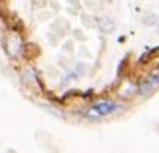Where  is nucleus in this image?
<instances>
[{"label":"nucleus","instance_id":"f257e3e1","mask_svg":"<svg viewBox=\"0 0 159 153\" xmlns=\"http://www.w3.org/2000/svg\"><path fill=\"white\" fill-rule=\"evenodd\" d=\"M116 109H119V106L112 100H102V102L96 103L93 108L90 109V114L94 116H103V115H109L115 112Z\"/></svg>","mask_w":159,"mask_h":153},{"label":"nucleus","instance_id":"f03ea898","mask_svg":"<svg viewBox=\"0 0 159 153\" xmlns=\"http://www.w3.org/2000/svg\"><path fill=\"white\" fill-rule=\"evenodd\" d=\"M156 87H159V71L158 72H153V74L150 75V77L140 85L139 93L143 94V96H146V94H149L150 91H153Z\"/></svg>","mask_w":159,"mask_h":153},{"label":"nucleus","instance_id":"7ed1b4c3","mask_svg":"<svg viewBox=\"0 0 159 153\" xmlns=\"http://www.w3.org/2000/svg\"><path fill=\"white\" fill-rule=\"evenodd\" d=\"M100 28H102L103 31H106V33H111V31H114L115 24L112 22L111 19L105 18V19H102V21H100Z\"/></svg>","mask_w":159,"mask_h":153},{"label":"nucleus","instance_id":"20e7f679","mask_svg":"<svg viewBox=\"0 0 159 153\" xmlns=\"http://www.w3.org/2000/svg\"><path fill=\"white\" fill-rule=\"evenodd\" d=\"M158 33H159V25H158Z\"/></svg>","mask_w":159,"mask_h":153}]
</instances>
